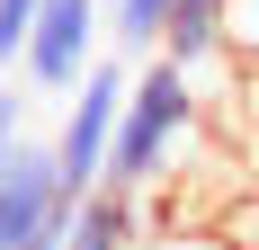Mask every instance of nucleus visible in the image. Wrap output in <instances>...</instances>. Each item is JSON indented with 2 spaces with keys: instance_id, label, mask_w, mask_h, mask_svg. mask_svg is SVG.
Here are the masks:
<instances>
[{
  "instance_id": "obj_7",
  "label": "nucleus",
  "mask_w": 259,
  "mask_h": 250,
  "mask_svg": "<svg viewBox=\"0 0 259 250\" xmlns=\"http://www.w3.org/2000/svg\"><path fill=\"white\" fill-rule=\"evenodd\" d=\"M36 18H45V0H0V72L27 54V36H36Z\"/></svg>"
},
{
  "instance_id": "obj_9",
  "label": "nucleus",
  "mask_w": 259,
  "mask_h": 250,
  "mask_svg": "<svg viewBox=\"0 0 259 250\" xmlns=\"http://www.w3.org/2000/svg\"><path fill=\"white\" fill-rule=\"evenodd\" d=\"M233 54L259 63V0H233Z\"/></svg>"
},
{
  "instance_id": "obj_8",
  "label": "nucleus",
  "mask_w": 259,
  "mask_h": 250,
  "mask_svg": "<svg viewBox=\"0 0 259 250\" xmlns=\"http://www.w3.org/2000/svg\"><path fill=\"white\" fill-rule=\"evenodd\" d=\"M18 143H27V90H0V170H9Z\"/></svg>"
},
{
  "instance_id": "obj_10",
  "label": "nucleus",
  "mask_w": 259,
  "mask_h": 250,
  "mask_svg": "<svg viewBox=\"0 0 259 250\" xmlns=\"http://www.w3.org/2000/svg\"><path fill=\"white\" fill-rule=\"evenodd\" d=\"M250 250H259V232H250Z\"/></svg>"
},
{
  "instance_id": "obj_4",
  "label": "nucleus",
  "mask_w": 259,
  "mask_h": 250,
  "mask_svg": "<svg viewBox=\"0 0 259 250\" xmlns=\"http://www.w3.org/2000/svg\"><path fill=\"white\" fill-rule=\"evenodd\" d=\"M107 9L99 0H45V18H36V36H27V54H18V72L36 80V90H63L72 99L80 80L107 63Z\"/></svg>"
},
{
  "instance_id": "obj_5",
  "label": "nucleus",
  "mask_w": 259,
  "mask_h": 250,
  "mask_svg": "<svg viewBox=\"0 0 259 250\" xmlns=\"http://www.w3.org/2000/svg\"><path fill=\"white\" fill-rule=\"evenodd\" d=\"M107 9V45L125 54V63H152L161 36H170V18H179V0H99Z\"/></svg>"
},
{
  "instance_id": "obj_2",
  "label": "nucleus",
  "mask_w": 259,
  "mask_h": 250,
  "mask_svg": "<svg viewBox=\"0 0 259 250\" xmlns=\"http://www.w3.org/2000/svg\"><path fill=\"white\" fill-rule=\"evenodd\" d=\"M125 80L134 63H99V72L72 90V107H63V125H54V170H63V197H99L107 188V152H116V116H125Z\"/></svg>"
},
{
  "instance_id": "obj_1",
  "label": "nucleus",
  "mask_w": 259,
  "mask_h": 250,
  "mask_svg": "<svg viewBox=\"0 0 259 250\" xmlns=\"http://www.w3.org/2000/svg\"><path fill=\"white\" fill-rule=\"evenodd\" d=\"M188 125H197V80H188V63H170V54L134 63L125 116H116V152H107V188H116V197H143V188L170 170V152L188 143Z\"/></svg>"
},
{
  "instance_id": "obj_6",
  "label": "nucleus",
  "mask_w": 259,
  "mask_h": 250,
  "mask_svg": "<svg viewBox=\"0 0 259 250\" xmlns=\"http://www.w3.org/2000/svg\"><path fill=\"white\" fill-rule=\"evenodd\" d=\"M72 250H134V197L99 188L72 205Z\"/></svg>"
},
{
  "instance_id": "obj_3",
  "label": "nucleus",
  "mask_w": 259,
  "mask_h": 250,
  "mask_svg": "<svg viewBox=\"0 0 259 250\" xmlns=\"http://www.w3.org/2000/svg\"><path fill=\"white\" fill-rule=\"evenodd\" d=\"M0 250H72V197L54 143H18L0 170Z\"/></svg>"
}]
</instances>
